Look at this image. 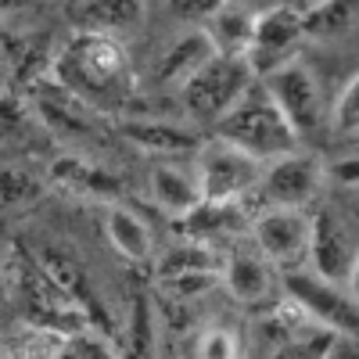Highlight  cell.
<instances>
[{
  "label": "cell",
  "mask_w": 359,
  "mask_h": 359,
  "mask_svg": "<svg viewBox=\"0 0 359 359\" xmlns=\"http://www.w3.org/2000/svg\"><path fill=\"white\" fill-rule=\"evenodd\" d=\"M54 79L90 111L101 115L123 111L133 97V69L123 40L104 33H86V29H76L72 40L62 47Z\"/></svg>",
  "instance_id": "1"
},
{
  "label": "cell",
  "mask_w": 359,
  "mask_h": 359,
  "mask_svg": "<svg viewBox=\"0 0 359 359\" xmlns=\"http://www.w3.org/2000/svg\"><path fill=\"white\" fill-rule=\"evenodd\" d=\"M208 133L230 140L233 147L255 155L259 162L280 158V155L294 151V147H302V140H298V133L291 130L284 111L277 108V101L269 97V90L262 86V79H255Z\"/></svg>",
  "instance_id": "2"
},
{
  "label": "cell",
  "mask_w": 359,
  "mask_h": 359,
  "mask_svg": "<svg viewBox=\"0 0 359 359\" xmlns=\"http://www.w3.org/2000/svg\"><path fill=\"white\" fill-rule=\"evenodd\" d=\"M255 79L259 76L252 72L245 54H223V50H216L184 86H180V101H184V111H187L191 123L212 130Z\"/></svg>",
  "instance_id": "3"
},
{
  "label": "cell",
  "mask_w": 359,
  "mask_h": 359,
  "mask_svg": "<svg viewBox=\"0 0 359 359\" xmlns=\"http://www.w3.org/2000/svg\"><path fill=\"white\" fill-rule=\"evenodd\" d=\"M280 294L306 320L327 327L334 334L359 338V302L348 291V284L327 280L309 266H294V269H280Z\"/></svg>",
  "instance_id": "4"
},
{
  "label": "cell",
  "mask_w": 359,
  "mask_h": 359,
  "mask_svg": "<svg viewBox=\"0 0 359 359\" xmlns=\"http://www.w3.org/2000/svg\"><path fill=\"white\" fill-rule=\"evenodd\" d=\"M262 169L266 162H259L255 155L233 147L216 133L201 140V147L194 151V176L201 198L208 201H248L252 194H259Z\"/></svg>",
  "instance_id": "5"
},
{
  "label": "cell",
  "mask_w": 359,
  "mask_h": 359,
  "mask_svg": "<svg viewBox=\"0 0 359 359\" xmlns=\"http://www.w3.org/2000/svg\"><path fill=\"white\" fill-rule=\"evenodd\" d=\"M259 79L269 90V97L277 101V108L284 111L291 130L298 133V140H316L323 130L331 133V108L323 101L316 72L302 62V57H294V62L266 72Z\"/></svg>",
  "instance_id": "6"
},
{
  "label": "cell",
  "mask_w": 359,
  "mask_h": 359,
  "mask_svg": "<svg viewBox=\"0 0 359 359\" xmlns=\"http://www.w3.org/2000/svg\"><path fill=\"white\" fill-rule=\"evenodd\" d=\"M252 241L277 269L306 266L313 241V208L291 205H262L252 216Z\"/></svg>",
  "instance_id": "7"
},
{
  "label": "cell",
  "mask_w": 359,
  "mask_h": 359,
  "mask_svg": "<svg viewBox=\"0 0 359 359\" xmlns=\"http://www.w3.org/2000/svg\"><path fill=\"white\" fill-rule=\"evenodd\" d=\"M327 187V165L313 151H294L269 158L262 169L259 198L262 205H291V208H313Z\"/></svg>",
  "instance_id": "8"
},
{
  "label": "cell",
  "mask_w": 359,
  "mask_h": 359,
  "mask_svg": "<svg viewBox=\"0 0 359 359\" xmlns=\"http://www.w3.org/2000/svg\"><path fill=\"white\" fill-rule=\"evenodd\" d=\"M359 252V223L338 205L313 208V241L306 266L316 269L320 277L345 284L352 273V262Z\"/></svg>",
  "instance_id": "9"
},
{
  "label": "cell",
  "mask_w": 359,
  "mask_h": 359,
  "mask_svg": "<svg viewBox=\"0 0 359 359\" xmlns=\"http://www.w3.org/2000/svg\"><path fill=\"white\" fill-rule=\"evenodd\" d=\"M306 40V25H302V11L294 4H273L255 15V29H252V43L245 50L248 65L255 76H266L287 62L298 57V47Z\"/></svg>",
  "instance_id": "10"
},
{
  "label": "cell",
  "mask_w": 359,
  "mask_h": 359,
  "mask_svg": "<svg viewBox=\"0 0 359 359\" xmlns=\"http://www.w3.org/2000/svg\"><path fill=\"white\" fill-rule=\"evenodd\" d=\"M219 284L230 291L233 302L248 309H259L266 302L280 298V269L269 262L259 245H233L226 259L219 262Z\"/></svg>",
  "instance_id": "11"
},
{
  "label": "cell",
  "mask_w": 359,
  "mask_h": 359,
  "mask_svg": "<svg viewBox=\"0 0 359 359\" xmlns=\"http://www.w3.org/2000/svg\"><path fill=\"white\" fill-rule=\"evenodd\" d=\"M252 230V216L245 201H208L201 198L191 212L176 216V233L184 241H198L208 248H219L223 241H233Z\"/></svg>",
  "instance_id": "12"
},
{
  "label": "cell",
  "mask_w": 359,
  "mask_h": 359,
  "mask_svg": "<svg viewBox=\"0 0 359 359\" xmlns=\"http://www.w3.org/2000/svg\"><path fill=\"white\" fill-rule=\"evenodd\" d=\"M118 130L140 151L158 155V158H194V151L205 140L191 126H180L172 118H123Z\"/></svg>",
  "instance_id": "13"
},
{
  "label": "cell",
  "mask_w": 359,
  "mask_h": 359,
  "mask_svg": "<svg viewBox=\"0 0 359 359\" xmlns=\"http://www.w3.org/2000/svg\"><path fill=\"white\" fill-rule=\"evenodd\" d=\"M147 0H79L76 4V29L104 33L115 40H130L144 29Z\"/></svg>",
  "instance_id": "14"
},
{
  "label": "cell",
  "mask_w": 359,
  "mask_h": 359,
  "mask_svg": "<svg viewBox=\"0 0 359 359\" xmlns=\"http://www.w3.org/2000/svg\"><path fill=\"white\" fill-rule=\"evenodd\" d=\"M147 191H151V201L162 208L165 216H184L201 201V187L194 165H176V162H162L151 169L147 176Z\"/></svg>",
  "instance_id": "15"
},
{
  "label": "cell",
  "mask_w": 359,
  "mask_h": 359,
  "mask_svg": "<svg viewBox=\"0 0 359 359\" xmlns=\"http://www.w3.org/2000/svg\"><path fill=\"white\" fill-rule=\"evenodd\" d=\"M216 54V43L208 40V33L201 25H194L191 33H184L180 40H172L165 50H162V62H158V79L165 83V86H184L208 57Z\"/></svg>",
  "instance_id": "16"
},
{
  "label": "cell",
  "mask_w": 359,
  "mask_h": 359,
  "mask_svg": "<svg viewBox=\"0 0 359 359\" xmlns=\"http://www.w3.org/2000/svg\"><path fill=\"white\" fill-rule=\"evenodd\" d=\"M104 230H108L111 248L123 255L126 262L144 266V262H151V259H155V233H151V226H147V223L133 212V208L115 205L111 212H108Z\"/></svg>",
  "instance_id": "17"
},
{
  "label": "cell",
  "mask_w": 359,
  "mask_h": 359,
  "mask_svg": "<svg viewBox=\"0 0 359 359\" xmlns=\"http://www.w3.org/2000/svg\"><path fill=\"white\" fill-rule=\"evenodd\" d=\"M208 40L216 43V50L223 54H245L252 43V29H255V11L233 4V0H223V4L208 15V22L201 25Z\"/></svg>",
  "instance_id": "18"
},
{
  "label": "cell",
  "mask_w": 359,
  "mask_h": 359,
  "mask_svg": "<svg viewBox=\"0 0 359 359\" xmlns=\"http://www.w3.org/2000/svg\"><path fill=\"white\" fill-rule=\"evenodd\" d=\"M54 180L76 198H115V194H123V187H118V180L111 172H104L101 165H90L83 158H57Z\"/></svg>",
  "instance_id": "19"
},
{
  "label": "cell",
  "mask_w": 359,
  "mask_h": 359,
  "mask_svg": "<svg viewBox=\"0 0 359 359\" xmlns=\"http://www.w3.org/2000/svg\"><path fill=\"white\" fill-rule=\"evenodd\" d=\"M355 22H359V0H320V4L302 11L306 36L313 40H338L352 33Z\"/></svg>",
  "instance_id": "20"
},
{
  "label": "cell",
  "mask_w": 359,
  "mask_h": 359,
  "mask_svg": "<svg viewBox=\"0 0 359 359\" xmlns=\"http://www.w3.org/2000/svg\"><path fill=\"white\" fill-rule=\"evenodd\" d=\"M219 262L223 259H216V248L198 245V241H184V245L169 248L155 262V273H158V280H165V277H180V273H194V269H219Z\"/></svg>",
  "instance_id": "21"
},
{
  "label": "cell",
  "mask_w": 359,
  "mask_h": 359,
  "mask_svg": "<svg viewBox=\"0 0 359 359\" xmlns=\"http://www.w3.org/2000/svg\"><path fill=\"white\" fill-rule=\"evenodd\" d=\"M40 180L22 169V165H8L0 169V205L4 208H18V205H29L33 198H40Z\"/></svg>",
  "instance_id": "22"
},
{
  "label": "cell",
  "mask_w": 359,
  "mask_h": 359,
  "mask_svg": "<svg viewBox=\"0 0 359 359\" xmlns=\"http://www.w3.org/2000/svg\"><path fill=\"white\" fill-rule=\"evenodd\" d=\"M331 133L334 137H359V72L341 86L338 101L331 104Z\"/></svg>",
  "instance_id": "23"
},
{
  "label": "cell",
  "mask_w": 359,
  "mask_h": 359,
  "mask_svg": "<svg viewBox=\"0 0 359 359\" xmlns=\"http://www.w3.org/2000/svg\"><path fill=\"white\" fill-rule=\"evenodd\" d=\"M245 341L230 327H205L198 334V355H241Z\"/></svg>",
  "instance_id": "24"
},
{
  "label": "cell",
  "mask_w": 359,
  "mask_h": 359,
  "mask_svg": "<svg viewBox=\"0 0 359 359\" xmlns=\"http://www.w3.org/2000/svg\"><path fill=\"white\" fill-rule=\"evenodd\" d=\"M169 11L180 18V22H191V25H205L208 15H212L223 0H165Z\"/></svg>",
  "instance_id": "25"
},
{
  "label": "cell",
  "mask_w": 359,
  "mask_h": 359,
  "mask_svg": "<svg viewBox=\"0 0 359 359\" xmlns=\"http://www.w3.org/2000/svg\"><path fill=\"white\" fill-rule=\"evenodd\" d=\"M327 184H334L341 194L359 191V155H348V158H338L327 165Z\"/></svg>",
  "instance_id": "26"
},
{
  "label": "cell",
  "mask_w": 359,
  "mask_h": 359,
  "mask_svg": "<svg viewBox=\"0 0 359 359\" xmlns=\"http://www.w3.org/2000/svg\"><path fill=\"white\" fill-rule=\"evenodd\" d=\"M65 352L69 355H111L115 348L104 345V334L83 331V334H65Z\"/></svg>",
  "instance_id": "27"
},
{
  "label": "cell",
  "mask_w": 359,
  "mask_h": 359,
  "mask_svg": "<svg viewBox=\"0 0 359 359\" xmlns=\"http://www.w3.org/2000/svg\"><path fill=\"white\" fill-rule=\"evenodd\" d=\"M137 316H140V323H144V316H147V302H144V298H137ZM147 338H151V331H140L137 334V352H151V341H147Z\"/></svg>",
  "instance_id": "28"
},
{
  "label": "cell",
  "mask_w": 359,
  "mask_h": 359,
  "mask_svg": "<svg viewBox=\"0 0 359 359\" xmlns=\"http://www.w3.org/2000/svg\"><path fill=\"white\" fill-rule=\"evenodd\" d=\"M233 4H241V8H248V11H266V8H273V4H280V0H233Z\"/></svg>",
  "instance_id": "29"
},
{
  "label": "cell",
  "mask_w": 359,
  "mask_h": 359,
  "mask_svg": "<svg viewBox=\"0 0 359 359\" xmlns=\"http://www.w3.org/2000/svg\"><path fill=\"white\" fill-rule=\"evenodd\" d=\"M345 212L359 223V191H345Z\"/></svg>",
  "instance_id": "30"
},
{
  "label": "cell",
  "mask_w": 359,
  "mask_h": 359,
  "mask_svg": "<svg viewBox=\"0 0 359 359\" xmlns=\"http://www.w3.org/2000/svg\"><path fill=\"white\" fill-rule=\"evenodd\" d=\"M348 291L355 294V302H359V252H355V262H352V273H348Z\"/></svg>",
  "instance_id": "31"
},
{
  "label": "cell",
  "mask_w": 359,
  "mask_h": 359,
  "mask_svg": "<svg viewBox=\"0 0 359 359\" xmlns=\"http://www.w3.org/2000/svg\"><path fill=\"white\" fill-rule=\"evenodd\" d=\"M313 4H320V0H294V8H298V11H306V8H313Z\"/></svg>",
  "instance_id": "32"
},
{
  "label": "cell",
  "mask_w": 359,
  "mask_h": 359,
  "mask_svg": "<svg viewBox=\"0 0 359 359\" xmlns=\"http://www.w3.org/2000/svg\"><path fill=\"white\" fill-rule=\"evenodd\" d=\"M11 4H15V0H0V15H4V11H8Z\"/></svg>",
  "instance_id": "33"
},
{
  "label": "cell",
  "mask_w": 359,
  "mask_h": 359,
  "mask_svg": "<svg viewBox=\"0 0 359 359\" xmlns=\"http://www.w3.org/2000/svg\"><path fill=\"white\" fill-rule=\"evenodd\" d=\"M0 294H4V273H0Z\"/></svg>",
  "instance_id": "34"
}]
</instances>
